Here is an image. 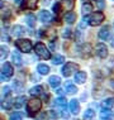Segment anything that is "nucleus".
Segmentation results:
<instances>
[{
	"mask_svg": "<svg viewBox=\"0 0 114 120\" xmlns=\"http://www.w3.org/2000/svg\"><path fill=\"white\" fill-rule=\"evenodd\" d=\"M65 61V57L61 56V54H56V56L53 57V60H52V62H53V64H61L63 63Z\"/></svg>",
	"mask_w": 114,
	"mask_h": 120,
	"instance_id": "cd10ccee",
	"label": "nucleus"
},
{
	"mask_svg": "<svg viewBox=\"0 0 114 120\" xmlns=\"http://www.w3.org/2000/svg\"><path fill=\"white\" fill-rule=\"evenodd\" d=\"M43 91H44V90H43V87L38 85V86L32 87V89H31V91H29V92H31V95H32V96H38V95H41V94H43Z\"/></svg>",
	"mask_w": 114,
	"mask_h": 120,
	"instance_id": "a211bd4d",
	"label": "nucleus"
},
{
	"mask_svg": "<svg viewBox=\"0 0 114 120\" xmlns=\"http://www.w3.org/2000/svg\"><path fill=\"white\" fill-rule=\"evenodd\" d=\"M56 92H57L60 96H62V95H63V90H61V89H57V90H56Z\"/></svg>",
	"mask_w": 114,
	"mask_h": 120,
	"instance_id": "4c0bfd02",
	"label": "nucleus"
},
{
	"mask_svg": "<svg viewBox=\"0 0 114 120\" xmlns=\"http://www.w3.org/2000/svg\"><path fill=\"white\" fill-rule=\"evenodd\" d=\"M47 115H48V119H57L56 112H53V111H47Z\"/></svg>",
	"mask_w": 114,
	"mask_h": 120,
	"instance_id": "473e14b6",
	"label": "nucleus"
},
{
	"mask_svg": "<svg viewBox=\"0 0 114 120\" xmlns=\"http://www.w3.org/2000/svg\"><path fill=\"white\" fill-rule=\"evenodd\" d=\"M55 105L58 106L61 110L65 111V109H66V106H67V102H66V100H65V97H58L56 101H55Z\"/></svg>",
	"mask_w": 114,
	"mask_h": 120,
	"instance_id": "dca6fc26",
	"label": "nucleus"
},
{
	"mask_svg": "<svg viewBox=\"0 0 114 120\" xmlns=\"http://www.w3.org/2000/svg\"><path fill=\"white\" fill-rule=\"evenodd\" d=\"M65 20L67 22L68 24H72L75 20H76V14L74 11H68L66 15H65Z\"/></svg>",
	"mask_w": 114,
	"mask_h": 120,
	"instance_id": "aec40b11",
	"label": "nucleus"
},
{
	"mask_svg": "<svg viewBox=\"0 0 114 120\" xmlns=\"http://www.w3.org/2000/svg\"><path fill=\"white\" fill-rule=\"evenodd\" d=\"M34 51H35V53H37L39 57H42L43 60H50L51 58L50 51H48L47 47H46L43 43H41V42H38V43L34 46Z\"/></svg>",
	"mask_w": 114,
	"mask_h": 120,
	"instance_id": "f03ea898",
	"label": "nucleus"
},
{
	"mask_svg": "<svg viewBox=\"0 0 114 120\" xmlns=\"http://www.w3.org/2000/svg\"><path fill=\"white\" fill-rule=\"evenodd\" d=\"M12 61L15 66H20L22 64V57H20V53L18 51H14L12 53Z\"/></svg>",
	"mask_w": 114,
	"mask_h": 120,
	"instance_id": "9b49d317",
	"label": "nucleus"
},
{
	"mask_svg": "<svg viewBox=\"0 0 114 120\" xmlns=\"http://www.w3.org/2000/svg\"><path fill=\"white\" fill-rule=\"evenodd\" d=\"M3 91H4V95H9V87L5 86L4 89H3Z\"/></svg>",
	"mask_w": 114,
	"mask_h": 120,
	"instance_id": "e433bc0d",
	"label": "nucleus"
},
{
	"mask_svg": "<svg viewBox=\"0 0 114 120\" xmlns=\"http://www.w3.org/2000/svg\"><path fill=\"white\" fill-rule=\"evenodd\" d=\"M15 44H17V47L19 48V51L24 52V53H28V52L32 51V42L29 39H18L15 42Z\"/></svg>",
	"mask_w": 114,
	"mask_h": 120,
	"instance_id": "20e7f679",
	"label": "nucleus"
},
{
	"mask_svg": "<svg viewBox=\"0 0 114 120\" xmlns=\"http://www.w3.org/2000/svg\"><path fill=\"white\" fill-rule=\"evenodd\" d=\"M98 37H99L100 41L108 39V37H109V27H108V25H105L104 28L100 29V30H99V34H98Z\"/></svg>",
	"mask_w": 114,
	"mask_h": 120,
	"instance_id": "9d476101",
	"label": "nucleus"
},
{
	"mask_svg": "<svg viewBox=\"0 0 114 120\" xmlns=\"http://www.w3.org/2000/svg\"><path fill=\"white\" fill-rule=\"evenodd\" d=\"M41 108H42V101L38 99H32L27 104V110H28L29 115H34L37 111H39Z\"/></svg>",
	"mask_w": 114,
	"mask_h": 120,
	"instance_id": "f257e3e1",
	"label": "nucleus"
},
{
	"mask_svg": "<svg viewBox=\"0 0 114 120\" xmlns=\"http://www.w3.org/2000/svg\"><path fill=\"white\" fill-rule=\"evenodd\" d=\"M25 20H27V24L29 27H34V23H35V18L33 14H28L27 17H25Z\"/></svg>",
	"mask_w": 114,
	"mask_h": 120,
	"instance_id": "a878e982",
	"label": "nucleus"
},
{
	"mask_svg": "<svg viewBox=\"0 0 114 120\" xmlns=\"http://www.w3.org/2000/svg\"><path fill=\"white\" fill-rule=\"evenodd\" d=\"M60 9H61V5L58 4V3H56V4L53 5V11L56 13V14H58V13H60Z\"/></svg>",
	"mask_w": 114,
	"mask_h": 120,
	"instance_id": "72a5a7b5",
	"label": "nucleus"
},
{
	"mask_svg": "<svg viewBox=\"0 0 114 120\" xmlns=\"http://www.w3.org/2000/svg\"><path fill=\"white\" fill-rule=\"evenodd\" d=\"M71 35V29H65V32H63V37L65 38H68Z\"/></svg>",
	"mask_w": 114,
	"mask_h": 120,
	"instance_id": "f704fd0d",
	"label": "nucleus"
},
{
	"mask_svg": "<svg viewBox=\"0 0 114 120\" xmlns=\"http://www.w3.org/2000/svg\"><path fill=\"white\" fill-rule=\"evenodd\" d=\"M98 5H99V8H100V9H103L104 6H105V4H104L103 0H98Z\"/></svg>",
	"mask_w": 114,
	"mask_h": 120,
	"instance_id": "c9c22d12",
	"label": "nucleus"
},
{
	"mask_svg": "<svg viewBox=\"0 0 114 120\" xmlns=\"http://www.w3.org/2000/svg\"><path fill=\"white\" fill-rule=\"evenodd\" d=\"M102 105H103L104 109H110L112 106H114V99L113 97H108V99H105L102 102Z\"/></svg>",
	"mask_w": 114,
	"mask_h": 120,
	"instance_id": "4be33fe9",
	"label": "nucleus"
},
{
	"mask_svg": "<svg viewBox=\"0 0 114 120\" xmlns=\"http://www.w3.org/2000/svg\"><path fill=\"white\" fill-rule=\"evenodd\" d=\"M85 20L90 25L96 27V25L102 24V22L104 20V14H103V13H100V11H96V13H94V14H91L89 18H85Z\"/></svg>",
	"mask_w": 114,
	"mask_h": 120,
	"instance_id": "7ed1b4c3",
	"label": "nucleus"
},
{
	"mask_svg": "<svg viewBox=\"0 0 114 120\" xmlns=\"http://www.w3.org/2000/svg\"><path fill=\"white\" fill-rule=\"evenodd\" d=\"M75 81L77 83H84L86 81V73L85 72H76V75H75Z\"/></svg>",
	"mask_w": 114,
	"mask_h": 120,
	"instance_id": "f3484780",
	"label": "nucleus"
},
{
	"mask_svg": "<svg viewBox=\"0 0 114 120\" xmlns=\"http://www.w3.org/2000/svg\"><path fill=\"white\" fill-rule=\"evenodd\" d=\"M37 1L38 0H25L24 4L22 5V8H28V9H33L37 6Z\"/></svg>",
	"mask_w": 114,
	"mask_h": 120,
	"instance_id": "412c9836",
	"label": "nucleus"
},
{
	"mask_svg": "<svg viewBox=\"0 0 114 120\" xmlns=\"http://www.w3.org/2000/svg\"><path fill=\"white\" fill-rule=\"evenodd\" d=\"M94 115H95V112H94V110L91 109H87L85 112H84V120H93L94 119Z\"/></svg>",
	"mask_w": 114,
	"mask_h": 120,
	"instance_id": "b1692460",
	"label": "nucleus"
},
{
	"mask_svg": "<svg viewBox=\"0 0 114 120\" xmlns=\"http://www.w3.org/2000/svg\"><path fill=\"white\" fill-rule=\"evenodd\" d=\"M13 90L17 91V92L23 91V82H20V81H18V80L13 81Z\"/></svg>",
	"mask_w": 114,
	"mask_h": 120,
	"instance_id": "5701e85b",
	"label": "nucleus"
},
{
	"mask_svg": "<svg viewBox=\"0 0 114 120\" xmlns=\"http://www.w3.org/2000/svg\"><path fill=\"white\" fill-rule=\"evenodd\" d=\"M0 56H1V60H4V58L6 57V54H8V47L5 46H1V48H0Z\"/></svg>",
	"mask_w": 114,
	"mask_h": 120,
	"instance_id": "c756f323",
	"label": "nucleus"
},
{
	"mask_svg": "<svg viewBox=\"0 0 114 120\" xmlns=\"http://www.w3.org/2000/svg\"><path fill=\"white\" fill-rule=\"evenodd\" d=\"M91 10H93V5H91L90 3H85V4L83 5V14L84 15L89 14Z\"/></svg>",
	"mask_w": 114,
	"mask_h": 120,
	"instance_id": "bb28decb",
	"label": "nucleus"
},
{
	"mask_svg": "<svg viewBox=\"0 0 114 120\" xmlns=\"http://www.w3.org/2000/svg\"><path fill=\"white\" fill-rule=\"evenodd\" d=\"M62 5H63L65 10H71L74 8V0H63Z\"/></svg>",
	"mask_w": 114,
	"mask_h": 120,
	"instance_id": "393cba45",
	"label": "nucleus"
},
{
	"mask_svg": "<svg viewBox=\"0 0 114 120\" xmlns=\"http://www.w3.org/2000/svg\"><path fill=\"white\" fill-rule=\"evenodd\" d=\"M68 108H70V111L72 112V114H79V111H80V104L77 100H71L70 104H68Z\"/></svg>",
	"mask_w": 114,
	"mask_h": 120,
	"instance_id": "1a4fd4ad",
	"label": "nucleus"
},
{
	"mask_svg": "<svg viewBox=\"0 0 114 120\" xmlns=\"http://www.w3.org/2000/svg\"><path fill=\"white\" fill-rule=\"evenodd\" d=\"M112 111H110L109 109H104L102 110V112H100V119L102 120H110L112 119Z\"/></svg>",
	"mask_w": 114,
	"mask_h": 120,
	"instance_id": "2eb2a0df",
	"label": "nucleus"
},
{
	"mask_svg": "<svg viewBox=\"0 0 114 120\" xmlns=\"http://www.w3.org/2000/svg\"><path fill=\"white\" fill-rule=\"evenodd\" d=\"M12 105H13V101H10V100H6V101H3V104H1V106L4 109H6V110H9L12 108Z\"/></svg>",
	"mask_w": 114,
	"mask_h": 120,
	"instance_id": "7c9ffc66",
	"label": "nucleus"
},
{
	"mask_svg": "<svg viewBox=\"0 0 114 120\" xmlns=\"http://www.w3.org/2000/svg\"><path fill=\"white\" fill-rule=\"evenodd\" d=\"M77 68H79V67H77L76 63L68 62V63H66V64L63 66V68H62V71H61V72H62V75H63L65 77H68V76H71V75H72L75 71H77Z\"/></svg>",
	"mask_w": 114,
	"mask_h": 120,
	"instance_id": "423d86ee",
	"label": "nucleus"
},
{
	"mask_svg": "<svg viewBox=\"0 0 114 120\" xmlns=\"http://www.w3.org/2000/svg\"><path fill=\"white\" fill-rule=\"evenodd\" d=\"M65 89H66V91L68 94H76L77 92V87L75 86L71 81H67V82L65 83Z\"/></svg>",
	"mask_w": 114,
	"mask_h": 120,
	"instance_id": "4468645a",
	"label": "nucleus"
},
{
	"mask_svg": "<svg viewBox=\"0 0 114 120\" xmlns=\"http://www.w3.org/2000/svg\"><path fill=\"white\" fill-rule=\"evenodd\" d=\"M13 76V67L10 63L5 62L1 67V81H5V80H9L10 77Z\"/></svg>",
	"mask_w": 114,
	"mask_h": 120,
	"instance_id": "39448f33",
	"label": "nucleus"
},
{
	"mask_svg": "<svg viewBox=\"0 0 114 120\" xmlns=\"http://www.w3.org/2000/svg\"><path fill=\"white\" fill-rule=\"evenodd\" d=\"M48 83H50L51 87H53V89H56V87L61 83V79L58 76H51L50 80H48Z\"/></svg>",
	"mask_w": 114,
	"mask_h": 120,
	"instance_id": "ddd939ff",
	"label": "nucleus"
},
{
	"mask_svg": "<svg viewBox=\"0 0 114 120\" xmlns=\"http://www.w3.org/2000/svg\"><path fill=\"white\" fill-rule=\"evenodd\" d=\"M38 19H39L42 23H48V22H51L52 15L48 10H42V11H39V14H38Z\"/></svg>",
	"mask_w": 114,
	"mask_h": 120,
	"instance_id": "6e6552de",
	"label": "nucleus"
},
{
	"mask_svg": "<svg viewBox=\"0 0 114 120\" xmlns=\"http://www.w3.org/2000/svg\"><path fill=\"white\" fill-rule=\"evenodd\" d=\"M13 35H15V37H20L25 33V29L22 27V25H14L13 27V30H12Z\"/></svg>",
	"mask_w": 114,
	"mask_h": 120,
	"instance_id": "f8f14e48",
	"label": "nucleus"
},
{
	"mask_svg": "<svg viewBox=\"0 0 114 120\" xmlns=\"http://www.w3.org/2000/svg\"><path fill=\"white\" fill-rule=\"evenodd\" d=\"M37 71L41 75H47L48 72H50V67H48L47 64H44V63H39L37 66Z\"/></svg>",
	"mask_w": 114,
	"mask_h": 120,
	"instance_id": "6ab92c4d",
	"label": "nucleus"
},
{
	"mask_svg": "<svg viewBox=\"0 0 114 120\" xmlns=\"http://www.w3.org/2000/svg\"><path fill=\"white\" fill-rule=\"evenodd\" d=\"M95 49H96V54H98L100 58H105L106 56H108V48H106L105 44H103V43L96 44Z\"/></svg>",
	"mask_w": 114,
	"mask_h": 120,
	"instance_id": "0eeeda50",
	"label": "nucleus"
},
{
	"mask_svg": "<svg viewBox=\"0 0 114 120\" xmlns=\"http://www.w3.org/2000/svg\"><path fill=\"white\" fill-rule=\"evenodd\" d=\"M110 86H112L113 89H114V81H110Z\"/></svg>",
	"mask_w": 114,
	"mask_h": 120,
	"instance_id": "58836bf2",
	"label": "nucleus"
},
{
	"mask_svg": "<svg viewBox=\"0 0 114 120\" xmlns=\"http://www.w3.org/2000/svg\"><path fill=\"white\" fill-rule=\"evenodd\" d=\"M14 1H15V3H19V1H20V0H14Z\"/></svg>",
	"mask_w": 114,
	"mask_h": 120,
	"instance_id": "ea45409f",
	"label": "nucleus"
},
{
	"mask_svg": "<svg viewBox=\"0 0 114 120\" xmlns=\"http://www.w3.org/2000/svg\"><path fill=\"white\" fill-rule=\"evenodd\" d=\"M10 120H22V116L19 112H13L10 115Z\"/></svg>",
	"mask_w": 114,
	"mask_h": 120,
	"instance_id": "2f4dec72",
	"label": "nucleus"
},
{
	"mask_svg": "<svg viewBox=\"0 0 114 120\" xmlns=\"http://www.w3.org/2000/svg\"><path fill=\"white\" fill-rule=\"evenodd\" d=\"M24 102H25V97L20 96V97H18V99L15 100V106H17V108H20V106L24 105Z\"/></svg>",
	"mask_w": 114,
	"mask_h": 120,
	"instance_id": "c85d7f7f",
	"label": "nucleus"
}]
</instances>
